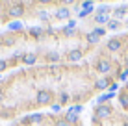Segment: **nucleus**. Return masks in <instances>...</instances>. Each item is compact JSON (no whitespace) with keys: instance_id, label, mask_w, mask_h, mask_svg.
<instances>
[{"instance_id":"nucleus-37","label":"nucleus","mask_w":128,"mask_h":126,"mask_svg":"<svg viewBox=\"0 0 128 126\" xmlns=\"http://www.w3.org/2000/svg\"><path fill=\"white\" fill-rule=\"evenodd\" d=\"M2 6H4V2H2V0H0V11H2Z\"/></svg>"},{"instance_id":"nucleus-26","label":"nucleus","mask_w":128,"mask_h":126,"mask_svg":"<svg viewBox=\"0 0 128 126\" xmlns=\"http://www.w3.org/2000/svg\"><path fill=\"white\" fill-rule=\"evenodd\" d=\"M39 19H41V20H45V22H46V20L50 19V15H48V11H39Z\"/></svg>"},{"instance_id":"nucleus-15","label":"nucleus","mask_w":128,"mask_h":126,"mask_svg":"<svg viewBox=\"0 0 128 126\" xmlns=\"http://www.w3.org/2000/svg\"><path fill=\"white\" fill-rule=\"evenodd\" d=\"M86 41L89 43V45H98V43H100V37L95 35L93 32H87V33H86Z\"/></svg>"},{"instance_id":"nucleus-12","label":"nucleus","mask_w":128,"mask_h":126,"mask_svg":"<svg viewBox=\"0 0 128 126\" xmlns=\"http://www.w3.org/2000/svg\"><path fill=\"white\" fill-rule=\"evenodd\" d=\"M43 33H45V30L39 28V26H35V28H30V30H28V35H30V37H35V39L43 37Z\"/></svg>"},{"instance_id":"nucleus-13","label":"nucleus","mask_w":128,"mask_h":126,"mask_svg":"<svg viewBox=\"0 0 128 126\" xmlns=\"http://www.w3.org/2000/svg\"><path fill=\"white\" fill-rule=\"evenodd\" d=\"M61 59V56L58 54V52H48V54L45 56V61H48V63H58Z\"/></svg>"},{"instance_id":"nucleus-4","label":"nucleus","mask_w":128,"mask_h":126,"mask_svg":"<svg viewBox=\"0 0 128 126\" xmlns=\"http://www.w3.org/2000/svg\"><path fill=\"white\" fill-rule=\"evenodd\" d=\"M24 13H26V7L20 2H15L10 7V11H8V17H11V19L17 20V19H20V17H24Z\"/></svg>"},{"instance_id":"nucleus-24","label":"nucleus","mask_w":128,"mask_h":126,"mask_svg":"<svg viewBox=\"0 0 128 126\" xmlns=\"http://www.w3.org/2000/svg\"><path fill=\"white\" fill-rule=\"evenodd\" d=\"M119 80H121V82H126V78H128V69H124V71H121V72H119Z\"/></svg>"},{"instance_id":"nucleus-3","label":"nucleus","mask_w":128,"mask_h":126,"mask_svg":"<svg viewBox=\"0 0 128 126\" xmlns=\"http://www.w3.org/2000/svg\"><path fill=\"white\" fill-rule=\"evenodd\" d=\"M95 69L100 72V74H110L112 72V69H113V63H112V59H106V58H102V59H98L96 61V65H95Z\"/></svg>"},{"instance_id":"nucleus-19","label":"nucleus","mask_w":128,"mask_h":126,"mask_svg":"<svg viewBox=\"0 0 128 126\" xmlns=\"http://www.w3.org/2000/svg\"><path fill=\"white\" fill-rule=\"evenodd\" d=\"M110 13H112V6H108V4H102L96 7V15H110Z\"/></svg>"},{"instance_id":"nucleus-30","label":"nucleus","mask_w":128,"mask_h":126,"mask_svg":"<svg viewBox=\"0 0 128 126\" xmlns=\"http://www.w3.org/2000/svg\"><path fill=\"white\" fill-rule=\"evenodd\" d=\"M6 69H8V61H6V59H0V72L6 71Z\"/></svg>"},{"instance_id":"nucleus-41","label":"nucleus","mask_w":128,"mask_h":126,"mask_svg":"<svg viewBox=\"0 0 128 126\" xmlns=\"http://www.w3.org/2000/svg\"><path fill=\"white\" fill-rule=\"evenodd\" d=\"M124 126H128V123H126V124H124Z\"/></svg>"},{"instance_id":"nucleus-7","label":"nucleus","mask_w":128,"mask_h":126,"mask_svg":"<svg viewBox=\"0 0 128 126\" xmlns=\"http://www.w3.org/2000/svg\"><path fill=\"white\" fill-rule=\"evenodd\" d=\"M106 48H108V52H119L122 48V39H119V37L110 39L108 45H106Z\"/></svg>"},{"instance_id":"nucleus-31","label":"nucleus","mask_w":128,"mask_h":126,"mask_svg":"<svg viewBox=\"0 0 128 126\" xmlns=\"http://www.w3.org/2000/svg\"><path fill=\"white\" fill-rule=\"evenodd\" d=\"M60 2H61V6H65V7H69V6H70V4H72V2H76V0H60Z\"/></svg>"},{"instance_id":"nucleus-27","label":"nucleus","mask_w":128,"mask_h":126,"mask_svg":"<svg viewBox=\"0 0 128 126\" xmlns=\"http://www.w3.org/2000/svg\"><path fill=\"white\" fill-rule=\"evenodd\" d=\"M93 2H95V0H84V2H82V9H87V7H91V6H93Z\"/></svg>"},{"instance_id":"nucleus-10","label":"nucleus","mask_w":128,"mask_h":126,"mask_svg":"<svg viewBox=\"0 0 128 126\" xmlns=\"http://www.w3.org/2000/svg\"><path fill=\"white\" fill-rule=\"evenodd\" d=\"M126 13H128L126 6H119V7H115V9H113V17H115L117 20H121V19H124Z\"/></svg>"},{"instance_id":"nucleus-33","label":"nucleus","mask_w":128,"mask_h":126,"mask_svg":"<svg viewBox=\"0 0 128 126\" xmlns=\"http://www.w3.org/2000/svg\"><path fill=\"white\" fill-rule=\"evenodd\" d=\"M52 110H54V111H61V106H60V102L52 104Z\"/></svg>"},{"instance_id":"nucleus-23","label":"nucleus","mask_w":128,"mask_h":126,"mask_svg":"<svg viewBox=\"0 0 128 126\" xmlns=\"http://www.w3.org/2000/svg\"><path fill=\"white\" fill-rule=\"evenodd\" d=\"M2 45H15V37L13 35H6V37H2Z\"/></svg>"},{"instance_id":"nucleus-9","label":"nucleus","mask_w":128,"mask_h":126,"mask_svg":"<svg viewBox=\"0 0 128 126\" xmlns=\"http://www.w3.org/2000/svg\"><path fill=\"white\" fill-rule=\"evenodd\" d=\"M8 28H10V32H22L24 24L20 20H11V22H8Z\"/></svg>"},{"instance_id":"nucleus-43","label":"nucleus","mask_w":128,"mask_h":126,"mask_svg":"<svg viewBox=\"0 0 128 126\" xmlns=\"http://www.w3.org/2000/svg\"><path fill=\"white\" fill-rule=\"evenodd\" d=\"M126 9H128V6H126Z\"/></svg>"},{"instance_id":"nucleus-34","label":"nucleus","mask_w":128,"mask_h":126,"mask_svg":"<svg viewBox=\"0 0 128 126\" xmlns=\"http://www.w3.org/2000/svg\"><path fill=\"white\" fill-rule=\"evenodd\" d=\"M87 15H89V13H87L86 9H82V11H80V15H78V17H80V19H86Z\"/></svg>"},{"instance_id":"nucleus-39","label":"nucleus","mask_w":128,"mask_h":126,"mask_svg":"<svg viewBox=\"0 0 128 126\" xmlns=\"http://www.w3.org/2000/svg\"><path fill=\"white\" fill-rule=\"evenodd\" d=\"M126 93H128V84H126Z\"/></svg>"},{"instance_id":"nucleus-14","label":"nucleus","mask_w":128,"mask_h":126,"mask_svg":"<svg viewBox=\"0 0 128 126\" xmlns=\"http://www.w3.org/2000/svg\"><path fill=\"white\" fill-rule=\"evenodd\" d=\"M119 28H121V20H117V19H110V22L106 24V30H110V32H115Z\"/></svg>"},{"instance_id":"nucleus-2","label":"nucleus","mask_w":128,"mask_h":126,"mask_svg":"<svg viewBox=\"0 0 128 126\" xmlns=\"http://www.w3.org/2000/svg\"><path fill=\"white\" fill-rule=\"evenodd\" d=\"M52 100H54V97H52V93L46 91V89H39L37 95H35V104H37V106H50Z\"/></svg>"},{"instance_id":"nucleus-8","label":"nucleus","mask_w":128,"mask_h":126,"mask_svg":"<svg viewBox=\"0 0 128 126\" xmlns=\"http://www.w3.org/2000/svg\"><path fill=\"white\" fill-rule=\"evenodd\" d=\"M82 58H84V52L80 48H74V50H70L69 54H67V59L70 63H78V61H82Z\"/></svg>"},{"instance_id":"nucleus-5","label":"nucleus","mask_w":128,"mask_h":126,"mask_svg":"<svg viewBox=\"0 0 128 126\" xmlns=\"http://www.w3.org/2000/svg\"><path fill=\"white\" fill-rule=\"evenodd\" d=\"M112 84H113L112 76H100V78H96V82H95V89L96 91L110 89V85H112Z\"/></svg>"},{"instance_id":"nucleus-32","label":"nucleus","mask_w":128,"mask_h":126,"mask_svg":"<svg viewBox=\"0 0 128 126\" xmlns=\"http://www.w3.org/2000/svg\"><path fill=\"white\" fill-rule=\"evenodd\" d=\"M56 126H70V124H69L67 121L63 119V121H58V123H56Z\"/></svg>"},{"instance_id":"nucleus-36","label":"nucleus","mask_w":128,"mask_h":126,"mask_svg":"<svg viewBox=\"0 0 128 126\" xmlns=\"http://www.w3.org/2000/svg\"><path fill=\"white\" fill-rule=\"evenodd\" d=\"M124 67H126V69H128V58H126V59H124Z\"/></svg>"},{"instance_id":"nucleus-17","label":"nucleus","mask_w":128,"mask_h":126,"mask_svg":"<svg viewBox=\"0 0 128 126\" xmlns=\"http://www.w3.org/2000/svg\"><path fill=\"white\" fill-rule=\"evenodd\" d=\"M110 19H112L110 15H95V22L98 24V26H104V24H108V22H110Z\"/></svg>"},{"instance_id":"nucleus-35","label":"nucleus","mask_w":128,"mask_h":126,"mask_svg":"<svg viewBox=\"0 0 128 126\" xmlns=\"http://www.w3.org/2000/svg\"><path fill=\"white\" fill-rule=\"evenodd\" d=\"M39 4H54V0H37Z\"/></svg>"},{"instance_id":"nucleus-29","label":"nucleus","mask_w":128,"mask_h":126,"mask_svg":"<svg viewBox=\"0 0 128 126\" xmlns=\"http://www.w3.org/2000/svg\"><path fill=\"white\" fill-rule=\"evenodd\" d=\"M108 91H110V93H115V91H119V84H115V82H113V84L110 85V89H108Z\"/></svg>"},{"instance_id":"nucleus-40","label":"nucleus","mask_w":128,"mask_h":126,"mask_svg":"<svg viewBox=\"0 0 128 126\" xmlns=\"http://www.w3.org/2000/svg\"><path fill=\"white\" fill-rule=\"evenodd\" d=\"M93 126H100V124H93Z\"/></svg>"},{"instance_id":"nucleus-42","label":"nucleus","mask_w":128,"mask_h":126,"mask_svg":"<svg viewBox=\"0 0 128 126\" xmlns=\"http://www.w3.org/2000/svg\"><path fill=\"white\" fill-rule=\"evenodd\" d=\"M0 80H2V76H0Z\"/></svg>"},{"instance_id":"nucleus-25","label":"nucleus","mask_w":128,"mask_h":126,"mask_svg":"<svg viewBox=\"0 0 128 126\" xmlns=\"http://www.w3.org/2000/svg\"><path fill=\"white\" fill-rule=\"evenodd\" d=\"M65 102H69V95L67 93H61L60 95V106H63Z\"/></svg>"},{"instance_id":"nucleus-16","label":"nucleus","mask_w":128,"mask_h":126,"mask_svg":"<svg viewBox=\"0 0 128 126\" xmlns=\"http://www.w3.org/2000/svg\"><path fill=\"white\" fill-rule=\"evenodd\" d=\"M41 121H43V115L35 113V115H30V117H26V119L22 121V123H30V124H37V123H41Z\"/></svg>"},{"instance_id":"nucleus-21","label":"nucleus","mask_w":128,"mask_h":126,"mask_svg":"<svg viewBox=\"0 0 128 126\" xmlns=\"http://www.w3.org/2000/svg\"><path fill=\"white\" fill-rule=\"evenodd\" d=\"M82 110H84V106H82V104H74V106H70L67 111H70V113H76V115H80V113H82Z\"/></svg>"},{"instance_id":"nucleus-6","label":"nucleus","mask_w":128,"mask_h":126,"mask_svg":"<svg viewBox=\"0 0 128 126\" xmlns=\"http://www.w3.org/2000/svg\"><path fill=\"white\" fill-rule=\"evenodd\" d=\"M70 15H72V13H70V9L69 7H65V6H61V7H58V9H56V13H54V17L58 20H70Z\"/></svg>"},{"instance_id":"nucleus-22","label":"nucleus","mask_w":128,"mask_h":126,"mask_svg":"<svg viewBox=\"0 0 128 126\" xmlns=\"http://www.w3.org/2000/svg\"><path fill=\"white\" fill-rule=\"evenodd\" d=\"M106 32H108V30H106L104 26H96V28L93 30V33H95V35H98V37H104Z\"/></svg>"},{"instance_id":"nucleus-28","label":"nucleus","mask_w":128,"mask_h":126,"mask_svg":"<svg viewBox=\"0 0 128 126\" xmlns=\"http://www.w3.org/2000/svg\"><path fill=\"white\" fill-rule=\"evenodd\" d=\"M72 32H74L72 26H65V28H63V33H65V35H72Z\"/></svg>"},{"instance_id":"nucleus-1","label":"nucleus","mask_w":128,"mask_h":126,"mask_svg":"<svg viewBox=\"0 0 128 126\" xmlns=\"http://www.w3.org/2000/svg\"><path fill=\"white\" fill-rule=\"evenodd\" d=\"M113 115V108L110 106V104H100V106H96L95 110V115H93V123L98 124L100 121H106L110 119V117Z\"/></svg>"},{"instance_id":"nucleus-11","label":"nucleus","mask_w":128,"mask_h":126,"mask_svg":"<svg viewBox=\"0 0 128 126\" xmlns=\"http://www.w3.org/2000/svg\"><path fill=\"white\" fill-rule=\"evenodd\" d=\"M35 61H37V54H34V52L22 56V63H24V65H34Z\"/></svg>"},{"instance_id":"nucleus-38","label":"nucleus","mask_w":128,"mask_h":126,"mask_svg":"<svg viewBox=\"0 0 128 126\" xmlns=\"http://www.w3.org/2000/svg\"><path fill=\"white\" fill-rule=\"evenodd\" d=\"M124 26H126V28H128V19H126V20H124Z\"/></svg>"},{"instance_id":"nucleus-18","label":"nucleus","mask_w":128,"mask_h":126,"mask_svg":"<svg viewBox=\"0 0 128 126\" xmlns=\"http://www.w3.org/2000/svg\"><path fill=\"white\" fill-rule=\"evenodd\" d=\"M119 104H121L122 110H128V93H119Z\"/></svg>"},{"instance_id":"nucleus-20","label":"nucleus","mask_w":128,"mask_h":126,"mask_svg":"<svg viewBox=\"0 0 128 126\" xmlns=\"http://www.w3.org/2000/svg\"><path fill=\"white\" fill-rule=\"evenodd\" d=\"M65 121H67L69 124H74V123H78V115H76V113H70V111H67V115H65Z\"/></svg>"}]
</instances>
